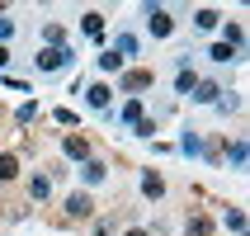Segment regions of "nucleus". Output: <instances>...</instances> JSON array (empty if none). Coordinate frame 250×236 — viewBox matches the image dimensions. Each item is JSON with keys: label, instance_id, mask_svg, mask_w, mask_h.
Masks as SVG:
<instances>
[{"label": "nucleus", "instance_id": "obj_1", "mask_svg": "<svg viewBox=\"0 0 250 236\" xmlns=\"http://www.w3.org/2000/svg\"><path fill=\"white\" fill-rule=\"evenodd\" d=\"M71 62H76L71 47H42L38 52V71H62V66H71Z\"/></svg>", "mask_w": 250, "mask_h": 236}, {"label": "nucleus", "instance_id": "obj_2", "mask_svg": "<svg viewBox=\"0 0 250 236\" xmlns=\"http://www.w3.org/2000/svg\"><path fill=\"white\" fill-rule=\"evenodd\" d=\"M146 24H151V33H156V38H166L170 28H175V24H170V14L161 10V5H146Z\"/></svg>", "mask_w": 250, "mask_h": 236}, {"label": "nucleus", "instance_id": "obj_3", "mask_svg": "<svg viewBox=\"0 0 250 236\" xmlns=\"http://www.w3.org/2000/svg\"><path fill=\"white\" fill-rule=\"evenodd\" d=\"M66 213H71V217H90V213H95L90 194H71V198H66Z\"/></svg>", "mask_w": 250, "mask_h": 236}, {"label": "nucleus", "instance_id": "obj_4", "mask_svg": "<svg viewBox=\"0 0 250 236\" xmlns=\"http://www.w3.org/2000/svg\"><path fill=\"white\" fill-rule=\"evenodd\" d=\"M146 85H151V71H127V76H123L127 95H132V90H146Z\"/></svg>", "mask_w": 250, "mask_h": 236}, {"label": "nucleus", "instance_id": "obj_5", "mask_svg": "<svg viewBox=\"0 0 250 236\" xmlns=\"http://www.w3.org/2000/svg\"><path fill=\"white\" fill-rule=\"evenodd\" d=\"M142 194H146V198H161V194H166V180H161L156 170H151V175H142Z\"/></svg>", "mask_w": 250, "mask_h": 236}, {"label": "nucleus", "instance_id": "obj_6", "mask_svg": "<svg viewBox=\"0 0 250 236\" xmlns=\"http://www.w3.org/2000/svg\"><path fill=\"white\" fill-rule=\"evenodd\" d=\"M66 156L71 161H90V142L85 137H66Z\"/></svg>", "mask_w": 250, "mask_h": 236}, {"label": "nucleus", "instance_id": "obj_7", "mask_svg": "<svg viewBox=\"0 0 250 236\" xmlns=\"http://www.w3.org/2000/svg\"><path fill=\"white\" fill-rule=\"evenodd\" d=\"M28 194H33V198L42 203V198L52 194V180H47V175H33V180H28Z\"/></svg>", "mask_w": 250, "mask_h": 236}, {"label": "nucleus", "instance_id": "obj_8", "mask_svg": "<svg viewBox=\"0 0 250 236\" xmlns=\"http://www.w3.org/2000/svg\"><path fill=\"white\" fill-rule=\"evenodd\" d=\"M142 123V99H127L123 104V128H137Z\"/></svg>", "mask_w": 250, "mask_h": 236}, {"label": "nucleus", "instance_id": "obj_9", "mask_svg": "<svg viewBox=\"0 0 250 236\" xmlns=\"http://www.w3.org/2000/svg\"><path fill=\"white\" fill-rule=\"evenodd\" d=\"M90 109H109V85H90Z\"/></svg>", "mask_w": 250, "mask_h": 236}, {"label": "nucleus", "instance_id": "obj_10", "mask_svg": "<svg viewBox=\"0 0 250 236\" xmlns=\"http://www.w3.org/2000/svg\"><path fill=\"white\" fill-rule=\"evenodd\" d=\"M14 175H19V156H0V180H14Z\"/></svg>", "mask_w": 250, "mask_h": 236}, {"label": "nucleus", "instance_id": "obj_11", "mask_svg": "<svg viewBox=\"0 0 250 236\" xmlns=\"http://www.w3.org/2000/svg\"><path fill=\"white\" fill-rule=\"evenodd\" d=\"M42 38H47V47H66V28L47 24V28H42Z\"/></svg>", "mask_w": 250, "mask_h": 236}, {"label": "nucleus", "instance_id": "obj_12", "mask_svg": "<svg viewBox=\"0 0 250 236\" xmlns=\"http://www.w3.org/2000/svg\"><path fill=\"white\" fill-rule=\"evenodd\" d=\"M194 90H198L194 99H203V104H217V95H222V90H217V85H212V81H203V85H194Z\"/></svg>", "mask_w": 250, "mask_h": 236}, {"label": "nucleus", "instance_id": "obj_13", "mask_svg": "<svg viewBox=\"0 0 250 236\" xmlns=\"http://www.w3.org/2000/svg\"><path fill=\"white\" fill-rule=\"evenodd\" d=\"M208 232H212V217H203V213L189 217V236H208Z\"/></svg>", "mask_w": 250, "mask_h": 236}, {"label": "nucleus", "instance_id": "obj_14", "mask_svg": "<svg viewBox=\"0 0 250 236\" xmlns=\"http://www.w3.org/2000/svg\"><path fill=\"white\" fill-rule=\"evenodd\" d=\"M194 85H198V76H194V71H180V76H175V90H180V95H189Z\"/></svg>", "mask_w": 250, "mask_h": 236}, {"label": "nucleus", "instance_id": "obj_15", "mask_svg": "<svg viewBox=\"0 0 250 236\" xmlns=\"http://www.w3.org/2000/svg\"><path fill=\"white\" fill-rule=\"evenodd\" d=\"M85 33L99 38V33H104V14H85Z\"/></svg>", "mask_w": 250, "mask_h": 236}, {"label": "nucleus", "instance_id": "obj_16", "mask_svg": "<svg viewBox=\"0 0 250 236\" xmlns=\"http://www.w3.org/2000/svg\"><path fill=\"white\" fill-rule=\"evenodd\" d=\"M113 52H118V57H132V52H137V38H127V33H123V38L113 43Z\"/></svg>", "mask_w": 250, "mask_h": 236}, {"label": "nucleus", "instance_id": "obj_17", "mask_svg": "<svg viewBox=\"0 0 250 236\" xmlns=\"http://www.w3.org/2000/svg\"><path fill=\"white\" fill-rule=\"evenodd\" d=\"M99 71H123V57H118V52H104V57H99Z\"/></svg>", "mask_w": 250, "mask_h": 236}, {"label": "nucleus", "instance_id": "obj_18", "mask_svg": "<svg viewBox=\"0 0 250 236\" xmlns=\"http://www.w3.org/2000/svg\"><path fill=\"white\" fill-rule=\"evenodd\" d=\"M81 175H85L90 184H99V180H104V166H99V161H85V170H81Z\"/></svg>", "mask_w": 250, "mask_h": 236}, {"label": "nucleus", "instance_id": "obj_19", "mask_svg": "<svg viewBox=\"0 0 250 236\" xmlns=\"http://www.w3.org/2000/svg\"><path fill=\"white\" fill-rule=\"evenodd\" d=\"M227 227H231V232H246V213H241V208H231V213H227Z\"/></svg>", "mask_w": 250, "mask_h": 236}, {"label": "nucleus", "instance_id": "obj_20", "mask_svg": "<svg viewBox=\"0 0 250 236\" xmlns=\"http://www.w3.org/2000/svg\"><path fill=\"white\" fill-rule=\"evenodd\" d=\"M194 24H198V28H217V10H198Z\"/></svg>", "mask_w": 250, "mask_h": 236}, {"label": "nucleus", "instance_id": "obj_21", "mask_svg": "<svg viewBox=\"0 0 250 236\" xmlns=\"http://www.w3.org/2000/svg\"><path fill=\"white\" fill-rule=\"evenodd\" d=\"M231 57H236V47H227V43H217V47H212V62H231Z\"/></svg>", "mask_w": 250, "mask_h": 236}, {"label": "nucleus", "instance_id": "obj_22", "mask_svg": "<svg viewBox=\"0 0 250 236\" xmlns=\"http://www.w3.org/2000/svg\"><path fill=\"white\" fill-rule=\"evenodd\" d=\"M241 38H246V28H241V24H227V47H236Z\"/></svg>", "mask_w": 250, "mask_h": 236}, {"label": "nucleus", "instance_id": "obj_23", "mask_svg": "<svg viewBox=\"0 0 250 236\" xmlns=\"http://www.w3.org/2000/svg\"><path fill=\"white\" fill-rule=\"evenodd\" d=\"M33 113H38V104L28 99V104H19V123H33Z\"/></svg>", "mask_w": 250, "mask_h": 236}, {"label": "nucleus", "instance_id": "obj_24", "mask_svg": "<svg viewBox=\"0 0 250 236\" xmlns=\"http://www.w3.org/2000/svg\"><path fill=\"white\" fill-rule=\"evenodd\" d=\"M10 33H14V24H10V19H0V47H5V38H10Z\"/></svg>", "mask_w": 250, "mask_h": 236}, {"label": "nucleus", "instance_id": "obj_25", "mask_svg": "<svg viewBox=\"0 0 250 236\" xmlns=\"http://www.w3.org/2000/svg\"><path fill=\"white\" fill-rule=\"evenodd\" d=\"M5 62H10V47H0V66H5Z\"/></svg>", "mask_w": 250, "mask_h": 236}, {"label": "nucleus", "instance_id": "obj_26", "mask_svg": "<svg viewBox=\"0 0 250 236\" xmlns=\"http://www.w3.org/2000/svg\"><path fill=\"white\" fill-rule=\"evenodd\" d=\"M123 236H146V232H142V227H132V232H123Z\"/></svg>", "mask_w": 250, "mask_h": 236}]
</instances>
